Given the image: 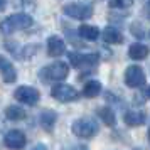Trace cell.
I'll use <instances>...</instances> for the list:
<instances>
[{
  "label": "cell",
  "instance_id": "obj_15",
  "mask_svg": "<svg viewBox=\"0 0 150 150\" xmlns=\"http://www.w3.org/2000/svg\"><path fill=\"white\" fill-rule=\"evenodd\" d=\"M100 91H101V83L96 81V79H91L84 84V88H83V95L86 96V98H95V96L100 95Z\"/></svg>",
  "mask_w": 150,
  "mask_h": 150
},
{
  "label": "cell",
  "instance_id": "obj_20",
  "mask_svg": "<svg viewBox=\"0 0 150 150\" xmlns=\"http://www.w3.org/2000/svg\"><path fill=\"white\" fill-rule=\"evenodd\" d=\"M133 5V0H110L111 8H128Z\"/></svg>",
  "mask_w": 150,
  "mask_h": 150
},
{
  "label": "cell",
  "instance_id": "obj_13",
  "mask_svg": "<svg viewBox=\"0 0 150 150\" xmlns=\"http://www.w3.org/2000/svg\"><path fill=\"white\" fill-rule=\"evenodd\" d=\"M125 123L128 127H140L145 123V113L143 111H127L125 113Z\"/></svg>",
  "mask_w": 150,
  "mask_h": 150
},
{
  "label": "cell",
  "instance_id": "obj_3",
  "mask_svg": "<svg viewBox=\"0 0 150 150\" xmlns=\"http://www.w3.org/2000/svg\"><path fill=\"white\" fill-rule=\"evenodd\" d=\"M98 132V123L88 118H83L78 122L73 123V133L76 137H81V138H89Z\"/></svg>",
  "mask_w": 150,
  "mask_h": 150
},
{
  "label": "cell",
  "instance_id": "obj_10",
  "mask_svg": "<svg viewBox=\"0 0 150 150\" xmlns=\"http://www.w3.org/2000/svg\"><path fill=\"white\" fill-rule=\"evenodd\" d=\"M47 52H49V56H52V57L64 54V52H66V44H64V41H62L61 37H57V35L49 37V41H47Z\"/></svg>",
  "mask_w": 150,
  "mask_h": 150
},
{
  "label": "cell",
  "instance_id": "obj_22",
  "mask_svg": "<svg viewBox=\"0 0 150 150\" xmlns=\"http://www.w3.org/2000/svg\"><path fill=\"white\" fill-rule=\"evenodd\" d=\"M34 150H46V147H44V145H37Z\"/></svg>",
  "mask_w": 150,
  "mask_h": 150
},
{
  "label": "cell",
  "instance_id": "obj_7",
  "mask_svg": "<svg viewBox=\"0 0 150 150\" xmlns=\"http://www.w3.org/2000/svg\"><path fill=\"white\" fill-rule=\"evenodd\" d=\"M15 100L24 105H35L39 101V91L32 86H19L15 89Z\"/></svg>",
  "mask_w": 150,
  "mask_h": 150
},
{
  "label": "cell",
  "instance_id": "obj_6",
  "mask_svg": "<svg viewBox=\"0 0 150 150\" xmlns=\"http://www.w3.org/2000/svg\"><path fill=\"white\" fill-rule=\"evenodd\" d=\"M125 83L130 88H138L145 84V73L140 66H128L125 71Z\"/></svg>",
  "mask_w": 150,
  "mask_h": 150
},
{
  "label": "cell",
  "instance_id": "obj_21",
  "mask_svg": "<svg viewBox=\"0 0 150 150\" xmlns=\"http://www.w3.org/2000/svg\"><path fill=\"white\" fill-rule=\"evenodd\" d=\"M143 12H145V15H147V19L150 21V0L145 4V7H143Z\"/></svg>",
  "mask_w": 150,
  "mask_h": 150
},
{
  "label": "cell",
  "instance_id": "obj_5",
  "mask_svg": "<svg viewBox=\"0 0 150 150\" xmlns=\"http://www.w3.org/2000/svg\"><path fill=\"white\" fill-rule=\"evenodd\" d=\"M51 95H52V98H56L57 101L68 103V101H74V100H78L79 93H78L73 86H69V84H57V86L52 88Z\"/></svg>",
  "mask_w": 150,
  "mask_h": 150
},
{
  "label": "cell",
  "instance_id": "obj_11",
  "mask_svg": "<svg viewBox=\"0 0 150 150\" xmlns=\"http://www.w3.org/2000/svg\"><path fill=\"white\" fill-rule=\"evenodd\" d=\"M150 49L145 46V44H142V42H135V44H132L128 49V56L132 57V59H137V61H142V59H145L147 56H149Z\"/></svg>",
  "mask_w": 150,
  "mask_h": 150
},
{
  "label": "cell",
  "instance_id": "obj_2",
  "mask_svg": "<svg viewBox=\"0 0 150 150\" xmlns=\"http://www.w3.org/2000/svg\"><path fill=\"white\" fill-rule=\"evenodd\" d=\"M68 74H69V68L66 62H54L51 66H46L39 76L44 79V83H51V81H61L64 78H68Z\"/></svg>",
  "mask_w": 150,
  "mask_h": 150
},
{
  "label": "cell",
  "instance_id": "obj_16",
  "mask_svg": "<svg viewBox=\"0 0 150 150\" xmlns=\"http://www.w3.org/2000/svg\"><path fill=\"white\" fill-rule=\"evenodd\" d=\"M5 116H7L8 120H14V122H19V120H24L27 113H25V110L21 108V106H8L5 110Z\"/></svg>",
  "mask_w": 150,
  "mask_h": 150
},
{
  "label": "cell",
  "instance_id": "obj_9",
  "mask_svg": "<svg viewBox=\"0 0 150 150\" xmlns=\"http://www.w3.org/2000/svg\"><path fill=\"white\" fill-rule=\"evenodd\" d=\"M69 62L76 66V68H81L84 64H95L98 61V56L96 54H78V52H68Z\"/></svg>",
  "mask_w": 150,
  "mask_h": 150
},
{
  "label": "cell",
  "instance_id": "obj_18",
  "mask_svg": "<svg viewBox=\"0 0 150 150\" xmlns=\"http://www.w3.org/2000/svg\"><path fill=\"white\" fill-rule=\"evenodd\" d=\"M98 116H100L101 122H105L108 127H115L116 118H115V113H113L111 108H100L98 110Z\"/></svg>",
  "mask_w": 150,
  "mask_h": 150
},
{
  "label": "cell",
  "instance_id": "obj_17",
  "mask_svg": "<svg viewBox=\"0 0 150 150\" xmlns=\"http://www.w3.org/2000/svg\"><path fill=\"white\" fill-rule=\"evenodd\" d=\"M78 32H79V35L84 37L86 41H95L96 37L100 35V30H98L96 25H81Z\"/></svg>",
  "mask_w": 150,
  "mask_h": 150
},
{
  "label": "cell",
  "instance_id": "obj_12",
  "mask_svg": "<svg viewBox=\"0 0 150 150\" xmlns=\"http://www.w3.org/2000/svg\"><path fill=\"white\" fill-rule=\"evenodd\" d=\"M0 71H2V79H4V83H14L15 81L17 73H15L14 66L5 57H2V61H0Z\"/></svg>",
  "mask_w": 150,
  "mask_h": 150
},
{
  "label": "cell",
  "instance_id": "obj_24",
  "mask_svg": "<svg viewBox=\"0 0 150 150\" xmlns=\"http://www.w3.org/2000/svg\"><path fill=\"white\" fill-rule=\"evenodd\" d=\"M149 142H150V127H149Z\"/></svg>",
  "mask_w": 150,
  "mask_h": 150
},
{
  "label": "cell",
  "instance_id": "obj_1",
  "mask_svg": "<svg viewBox=\"0 0 150 150\" xmlns=\"http://www.w3.org/2000/svg\"><path fill=\"white\" fill-rule=\"evenodd\" d=\"M29 25H32V17L29 14H14L2 22V32L10 34L14 30H21V29H25Z\"/></svg>",
  "mask_w": 150,
  "mask_h": 150
},
{
  "label": "cell",
  "instance_id": "obj_14",
  "mask_svg": "<svg viewBox=\"0 0 150 150\" xmlns=\"http://www.w3.org/2000/svg\"><path fill=\"white\" fill-rule=\"evenodd\" d=\"M103 39L108 44H120V42H123V34L115 27H106L103 32Z\"/></svg>",
  "mask_w": 150,
  "mask_h": 150
},
{
  "label": "cell",
  "instance_id": "obj_23",
  "mask_svg": "<svg viewBox=\"0 0 150 150\" xmlns=\"http://www.w3.org/2000/svg\"><path fill=\"white\" fill-rule=\"evenodd\" d=\"M147 95H149V98H150V86L147 88Z\"/></svg>",
  "mask_w": 150,
  "mask_h": 150
},
{
  "label": "cell",
  "instance_id": "obj_19",
  "mask_svg": "<svg viewBox=\"0 0 150 150\" xmlns=\"http://www.w3.org/2000/svg\"><path fill=\"white\" fill-rule=\"evenodd\" d=\"M39 123L46 130H51L56 123V113H52V111H42L41 116H39Z\"/></svg>",
  "mask_w": 150,
  "mask_h": 150
},
{
  "label": "cell",
  "instance_id": "obj_4",
  "mask_svg": "<svg viewBox=\"0 0 150 150\" xmlns=\"http://www.w3.org/2000/svg\"><path fill=\"white\" fill-rule=\"evenodd\" d=\"M62 10H64V14H68L69 17L78 19V21H86L93 14L91 5H86V4H68V5H64Z\"/></svg>",
  "mask_w": 150,
  "mask_h": 150
},
{
  "label": "cell",
  "instance_id": "obj_8",
  "mask_svg": "<svg viewBox=\"0 0 150 150\" xmlns=\"http://www.w3.org/2000/svg\"><path fill=\"white\" fill-rule=\"evenodd\" d=\"M4 143L8 149L21 150L25 147V135L22 133L21 130H10L7 135L4 137Z\"/></svg>",
  "mask_w": 150,
  "mask_h": 150
}]
</instances>
